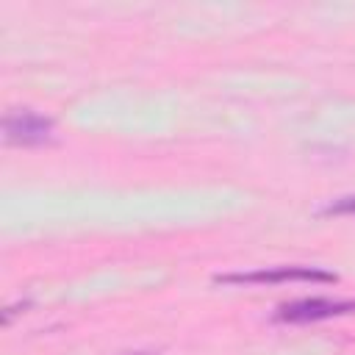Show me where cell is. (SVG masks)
I'll return each instance as SVG.
<instances>
[{
    "label": "cell",
    "mask_w": 355,
    "mask_h": 355,
    "mask_svg": "<svg viewBox=\"0 0 355 355\" xmlns=\"http://www.w3.org/2000/svg\"><path fill=\"white\" fill-rule=\"evenodd\" d=\"M53 133H55V119L33 108H14L3 116V136L8 144L39 147L53 141Z\"/></svg>",
    "instance_id": "6da1fadb"
},
{
    "label": "cell",
    "mask_w": 355,
    "mask_h": 355,
    "mask_svg": "<svg viewBox=\"0 0 355 355\" xmlns=\"http://www.w3.org/2000/svg\"><path fill=\"white\" fill-rule=\"evenodd\" d=\"M216 283H239V286H250V283H291V280H302V283H336V272H327L322 266H269V269H255V272H230V275H216Z\"/></svg>",
    "instance_id": "7a4b0ae2"
},
{
    "label": "cell",
    "mask_w": 355,
    "mask_h": 355,
    "mask_svg": "<svg viewBox=\"0 0 355 355\" xmlns=\"http://www.w3.org/2000/svg\"><path fill=\"white\" fill-rule=\"evenodd\" d=\"M355 313V300H330V297H305L294 302H283L275 311L277 322L286 324H308V322H322L333 316H347Z\"/></svg>",
    "instance_id": "3957f363"
},
{
    "label": "cell",
    "mask_w": 355,
    "mask_h": 355,
    "mask_svg": "<svg viewBox=\"0 0 355 355\" xmlns=\"http://www.w3.org/2000/svg\"><path fill=\"white\" fill-rule=\"evenodd\" d=\"M319 214H322V216H355V194L330 200L327 205L319 208Z\"/></svg>",
    "instance_id": "277c9868"
},
{
    "label": "cell",
    "mask_w": 355,
    "mask_h": 355,
    "mask_svg": "<svg viewBox=\"0 0 355 355\" xmlns=\"http://www.w3.org/2000/svg\"><path fill=\"white\" fill-rule=\"evenodd\" d=\"M122 355H155V352H122Z\"/></svg>",
    "instance_id": "5b68a950"
}]
</instances>
